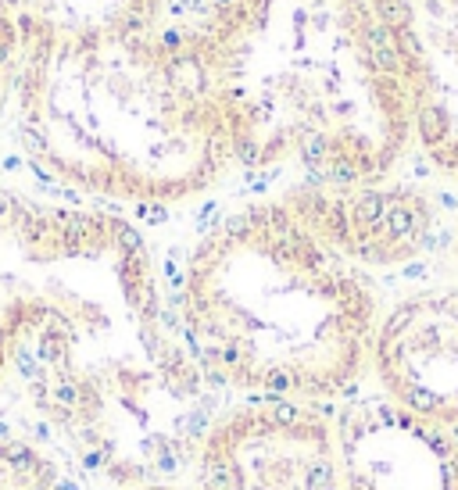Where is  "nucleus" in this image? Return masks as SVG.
<instances>
[{
	"label": "nucleus",
	"instance_id": "12",
	"mask_svg": "<svg viewBox=\"0 0 458 490\" xmlns=\"http://www.w3.org/2000/svg\"><path fill=\"white\" fill-rule=\"evenodd\" d=\"M119 490H190L187 483H140V486H119Z\"/></svg>",
	"mask_w": 458,
	"mask_h": 490
},
{
	"label": "nucleus",
	"instance_id": "7",
	"mask_svg": "<svg viewBox=\"0 0 458 490\" xmlns=\"http://www.w3.org/2000/svg\"><path fill=\"white\" fill-rule=\"evenodd\" d=\"M412 107L419 154L458 183V0H372Z\"/></svg>",
	"mask_w": 458,
	"mask_h": 490
},
{
	"label": "nucleus",
	"instance_id": "4",
	"mask_svg": "<svg viewBox=\"0 0 458 490\" xmlns=\"http://www.w3.org/2000/svg\"><path fill=\"white\" fill-rule=\"evenodd\" d=\"M8 126L47 183L114 211L190 204L237 169L183 22L33 47Z\"/></svg>",
	"mask_w": 458,
	"mask_h": 490
},
{
	"label": "nucleus",
	"instance_id": "1",
	"mask_svg": "<svg viewBox=\"0 0 458 490\" xmlns=\"http://www.w3.org/2000/svg\"><path fill=\"white\" fill-rule=\"evenodd\" d=\"M222 405L129 215L0 183V437L97 490L187 483Z\"/></svg>",
	"mask_w": 458,
	"mask_h": 490
},
{
	"label": "nucleus",
	"instance_id": "10",
	"mask_svg": "<svg viewBox=\"0 0 458 490\" xmlns=\"http://www.w3.org/2000/svg\"><path fill=\"white\" fill-rule=\"evenodd\" d=\"M0 22L22 32L25 54L50 40L168 25V0H0Z\"/></svg>",
	"mask_w": 458,
	"mask_h": 490
},
{
	"label": "nucleus",
	"instance_id": "5",
	"mask_svg": "<svg viewBox=\"0 0 458 490\" xmlns=\"http://www.w3.org/2000/svg\"><path fill=\"white\" fill-rule=\"evenodd\" d=\"M190 490H344L329 405L240 398L222 405L197 444Z\"/></svg>",
	"mask_w": 458,
	"mask_h": 490
},
{
	"label": "nucleus",
	"instance_id": "8",
	"mask_svg": "<svg viewBox=\"0 0 458 490\" xmlns=\"http://www.w3.org/2000/svg\"><path fill=\"white\" fill-rule=\"evenodd\" d=\"M286 190L336 251L376 276L426 258L440 233L437 201L412 183H290Z\"/></svg>",
	"mask_w": 458,
	"mask_h": 490
},
{
	"label": "nucleus",
	"instance_id": "3",
	"mask_svg": "<svg viewBox=\"0 0 458 490\" xmlns=\"http://www.w3.org/2000/svg\"><path fill=\"white\" fill-rule=\"evenodd\" d=\"M168 297L222 394L315 405L362 387L383 315L380 276L336 251L286 186L211 219Z\"/></svg>",
	"mask_w": 458,
	"mask_h": 490
},
{
	"label": "nucleus",
	"instance_id": "2",
	"mask_svg": "<svg viewBox=\"0 0 458 490\" xmlns=\"http://www.w3.org/2000/svg\"><path fill=\"white\" fill-rule=\"evenodd\" d=\"M233 165L294 183L394 179L412 107L372 0H204L183 22Z\"/></svg>",
	"mask_w": 458,
	"mask_h": 490
},
{
	"label": "nucleus",
	"instance_id": "6",
	"mask_svg": "<svg viewBox=\"0 0 458 490\" xmlns=\"http://www.w3.org/2000/svg\"><path fill=\"white\" fill-rule=\"evenodd\" d=\"M369 376L383 398L458 437V283L383 304Z\"/></svg>",
	"mask_w": 458,
	"mask_h": 490
},
{
	"label": "nucleus",
	"instance_id": "9",
	"mask_svg": "<svg viewBox=\"0 0 458 490\" xmlns=\"http://www.w3.org/2000/svg\"><path fill=\"white\" fill-rule=\"evenodd\" d=\"M333 422L344 490H458V437L380 390L344 398Z\"/></svg>",
	"mask_w": 458,
	"mask_h": 490
},
{
	"label": "nucleus",
	"instance_id": "11",
	"mask_svg": "<svg viewBox=\"0 0 458 490\" xmlns=\"http://www.w3.org/2000/svg\"><path fill=\"white\" fill-rule=\"evenodd\" d=\"M25 58V40L15 25L0 22V122H8V107H11V93H15V79Z\"/></svg>",
	"mask_w": 458,
	"mask_h": 490
}]
</instances>
